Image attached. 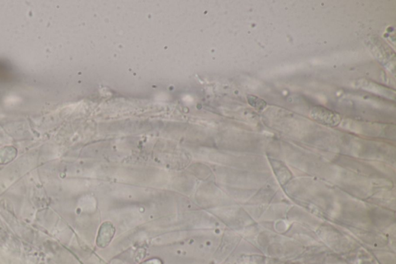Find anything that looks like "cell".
I'll return each mask as SVG.
<instances>
[{
	"instance_id": "1",
	"label": "cell",
	"mask_w": 396,
	"mask_h": 264,
	"mask_svg": "<svg viewBox=\"0 0 396 264\" xmlns=\"http://www.w3.org/2000/svg\"><path fill=\"white\" fill-rule=\"evenodd\" d=\"M310 116L317 122L327 126H337L341 120V116L339 113L323 106L314 107L310 111Z\"/></svg>"
},
{
	"instance_id": "2",
	"label": "cell",
	"mask_w": 396,
	"mask_h": 264,
	"mask_svg": "<svg viewBox=\"0 0 396 264\" xmlns=\"http://www.w3.org/2000/svg\"><path fill=\"white\" fill-rule=\"evenodd\" d=\"M248 101H249V104H250L252 106L254 107L256 109H258V110L263 109L267 105V103H266L264 100H262V99H260V98L257 97V96H248Z\"/></svg>"
}]
</instances>
